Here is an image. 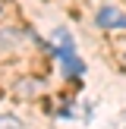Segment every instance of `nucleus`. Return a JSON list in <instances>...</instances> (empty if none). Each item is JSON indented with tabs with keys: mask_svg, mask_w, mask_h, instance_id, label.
<instances>
[{
	"mask_svg": "<svg viewBox=\"0 0 126 129\" xmlns=\"http://www.w3.org/2000/svg\"><path fill=\"white\" fill-rule=\"evenodd\" d=\"M60 60H63V73L73 76V79L85 73V66H82V60L76 57V50H60Z\"/></svg>",
	"mask_w": 126,
	"mask_h": 129,
	"instance_id": "obj_2",
	"label": "nucleus"
},
{
	"mask_svg": "<svg viewBox=\"0 0 126 129\" xmlns=\"http://www.w3.org/2000/svg\"><path fill=\"white\" fill-rule=\"evenodd\" d=\"M123 60H126V44H123Z\"/></svg>",
	"mask_w": 126,
	"mask_h": 129,
	"instance_id": "obj_4",
	"label": "nucleus"
},
{
	"mask_svg": "<svg viewBox=\"0 0 126 129\" xmlns=\"http://www.w3.org/2000/svg\"><path fill=\"white\" fill-rule=\"evenodd\" d=\"M94 22L101 28H107V31H120V28H126V13H120L117 6H101Z\"/></svg>",
	"mask_w": 126,
	"mask_h": 129,
	"instance_id": "obj_1",
	"label": "nucleus"
},
{
	"mask_svg": "<svg viewBox=\"0 0 126 129\" xmlns=\"http://www.w3.org/2000/svg\"><path fill=\"white\" fill-rule=\"evenodd\" d=\"M0 129H25L22 120L13 117V113H0Z\"/></svg>",
	"mask_w": 126,
	"mask_h": 129,
	"instance_id": "obj_3",
	"label": "nucleus"
}]
</instances>
